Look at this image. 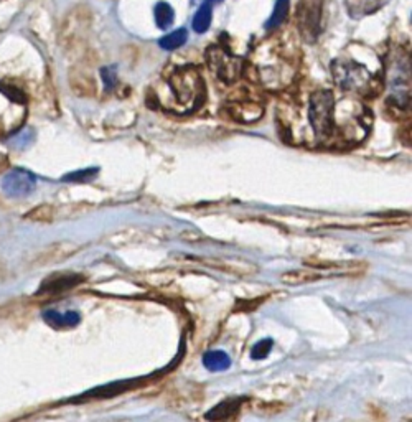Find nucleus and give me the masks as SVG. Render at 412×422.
<instances>
[{"mask_svg":"<svg viewBox=\"0 0 412 422\" xmlns=\"http://www.w3.org/2000/svg\"><path fill=\"white\" fill-rule=\"evenodd\" d=\"M333 94L330 91H315L310 98V124L317 136L326 137L333 129Z\"/></svg>","mask_w":412,"mask_h":422,"instance_id":"f257e3e1","label":"nucleus"},{"mask_svg":"<svg viewBox=\"0 0 412 422\" xmlns=\"http://www.w3.org/2000/svg\"><path fill=\"white\" fill-rule=\"evenodd\" d=\"M335 81L345 90L356 91L364 94L371 84V76L361 65L351 61H335L333 63Z\"/></svg>","mask_w":412,"mask_h":422,"instance_id":"f03ea898","label":"nucleus"},{"mask_svg":"<svg viewBox=\"0 0 412 422\" xmlns=\"http://www.w3.org/2000/svg\"><path fill=\"white\" fill-rule=\"evenodd\" d=\"M172 90L175 91L177 98L184 104L202 103L203 99V83L202 78L193 70H184L170 79Z\"/></svg>","mask_w":412,"mask_h":422,"instance_id":"7ed1b4c3","label":"nucleus"},{"mask_svg":"<svg viewBox=\"0 0 412 422\" xmlns=\"http://www.w3.org/2000/svg\"><path fill=\"white\" fill-rule=\"evenodd\" d=\"M322 0H300L297 7V23L307 41H315L320 33Z\"/></svg>","mask_w":412,"mask_h":422,"instance_id":"20e7f679","label":"nucleus"},{"mask_svg":"<svg viewBox=\"0 0 412 422\" xmlns=\"http://www.w3.org/2000/svg\"><path fill=\"white\" fill-rule=\"evenodd\" d=\"M0 187L7 197H28L37 187V177L27 168H12L10 172L3 175Z\"/></svg>","mask_w":412,"mask_h":422,"instance_id":"39448f33","label":"nucleus"},{"mask_svg":"<svg viewBox=\"0 0 412 422\" xmlns=\"http://www.w3.org/2000/svg\"><path fill=\"white\" fill-rule=\"evenodd\" d=\"M205 265L218 269V271L233 274L237 277H248L254 276L259 272L256 264L248 263V261H231V259H213V257H206V259H199Z\"/></svg>","mask_w":412,"mask_h":422,"instance_id":"423d86ee","label":"nucleus"},{"mask_svg":"<svg viewBox=\"0 0 412 422\" xmlns=\"http://www.w3.org/2000/svg\"><path fill=\"white\" fill-rule=\"evenodd\" d=\"M83 281H84V277L79 276V274H70V272L53 274V276H50L48 279L43 281V284L40 285L38 294L66 292V290L73 289V287L81 284Z\"/></svg>","mask_w":412,"mask_h":422,"instance_id":"0eeeda50","label":"nucleus"},{"mask_svg":"<svg viewBox=\"0 0 412 422\" xmlns=\"http://www.w3.org/2000/svg\"><path fill=\"white\" fill-rule=\"evenodd\" d=\"M43 320L50 327L57 330H65V328H73L79 323L81 315L75 310L59 312V310H46L43 312Z\"/></svg>","mask_w":412,"mask_h":422,"instance_id":"6e6552de","label":"nucleus"},{"mask_svg":"<svg viewBox=\"0 0 412 422\" xmlns=\"http://www.w3.org/2000/svg\"><path fill=\"white\" fill-rule=\"evenodd\" d=\"M389 0H345L346 10L351 19H363V17L375 14L383 8Z\"/></svg>","mask_w":412,"mask_h":422,"instance_id":"1a4fd4ad","label":"nucleus"},{"mask_svg":"<svg viewBox=\"0 0 412 422\" xmlns=\"http://www.w3.org/2000/svg\"><path fill=\"white\" fill-rule=\"evenodd\" d=\"M218 60H213L211 58V68L216 71V74L219 78H223L224 81H235L239 74L241 70V61L236 60V58H229L224 57L223 53L218 52Z\"/></svg>","mask_w":412,"mask_h":422,"instance_id":"9d476101","label":"nucleus"},{"mask_svg":"<svg viewBox=\"0 0 412 422\" xmlns=\"http://www.w3.org/2000/svg\"><path fill=\"white\" fill-rule=\"evenodd\" d=\"M241 401L243 399H226L223 403H219L218 406H215L210 412L206 414L208 421H226L231 419L233 416L239 411Z\"/></svg>","mask_w":412,"mask_h":422,"instance_id":"9b49d317","label":"nucleus"},{"mask_svg":"<svg viewBox=\"0 0 412 422\" xmlns=\"http://www.w3.org/2000/svg\"><path fill=\"white\" fill-rule=\"evenodd\" d=\"M322 279V274L308 271V269H295V271H288L282 274V282L288 285H302L308 282H315Z\"/></svg>","mask_w":412,"mask_h":422,"instance_id":"f8f14e48","label":"nucleus"},{"mask_svg":"<svg viewBox=\"0 0 412 422\" xmlns=\"http://www.w3.org/2000/svg\"><path fill=\"white\" fill-rule=\"evenodd\" d=\"M203 365H205L210 371H224L229 368L231 360H229L228 353L215 350V352L205 353V356H203Z\"/></svg>","mask_w":412,"mask_h":422,"instance_id":"ddd939ff","label":"nucleus"},{"mask_svg":"<svg viewBox=\"0 0 412 422\" xmlns=\"http://www.w3.org/2000/svg\"><path fill=\"white\" fill-rule=\"evenodd\" d=\"M154 15L157 27L162 28V30H167L168 27H172L173 20H175V12H173V8L167 2L157 3L154 8Z\"/></svg>","mask_w":412,"mask_h":422,"instance_id":"4468645a","label":"nucleus"},{"mask_svg":"<svg viewBox=\"0 0 412 422\" xmlns=\"http://www.w3.org/2000/svg\"><path fill=\"white\" fill-rule=\"evenodd\" d=\"M211 17H213V8L211 3H202L198 8L197 15L193 19V30L197 33H205L211 25Z\"/></svg>","mask_w":412,"mask_h":422,"instance_id":"2eb2a0df","label":"nucleus"},{"mask_svg":"<svg viewBox=\"0 0 412 422\" xmlns=\"http://www.w3.org/2000/svg\"><path fill=\"white\" fill-rule=\"evenodd\" d=\"M186 38H188V33H186L185 28H180V30H175L168 33V35H165L164 38H160L159 45L162 46L164 50H177L185 45Z\"/></svg>","mask_w":412,"mask_h":422,"instance_id":"dca6fc26","label":"nucleus"},{"mask_svg":"<svg viewBox=\"0 0 412 422\" xmlns=\"http://www.w3.org/2000/svg\"><path fill=\"white\" fill-rule=\"evenodd\" d=\"M288 2H291V0H277V2H275L273 15H271V19L267 20L266 23L267 30H271V28H277L280 23H284V20L287 19L288 14Z\"/></svg>","mask_w":412,"mask_h":422,"instance_id":"f3484780","label":"nucleus"},{"mask_svg":"<svg viewBox=\"0 0 412 422\" xmlns=\"http://www.w3.org/2000/svg\"><path fill=\"white\" fill-rule=\"evenodd\" d=\"M33 139H35L33 130L23 129L20 130V132H15L14 136L8 139V143H10V147H14V149H25V147H28L30 143L33 142Z\"/></svg>","mask_w":412,"mask_h":422,"instance_id":"a211bd4d","label":"nucleus"},{"mask_svg":"<svg viewBox=\"0 0 412 422\" xmlns=\"http://www.w3.org/2000/svg\"><path fill=\"white\" fill-rule=\"evenodd\" d=\"M99 172V168H84V170L71 172L63 177V181H75V183H84V181L92 180Z\"/></svg>","mask_w":412,"mask_h":422,"instance_id":"6ab92c4d","label":"nucleus"},{"mask_svg":"<svg viewBox=\"0 0 412 422\" xmlns=\"http://www.w3.org/2000/svg\"><path fill=\"white\" fill-rule=\"evenodd\" d=\"M273 343H274L273 340L266 339L254 345L253 350H251V356H253V360H264L267 354L271 353V350H273Z\"/></svg>","mask_w":412,"mask_h":422,"instance_id":"aec40b11","label":"nucleus"},{"mask_svg":"<svg viewBox=\"0 0 412 422\" xmlns=\"http://www.w3.org/2000/svg\"><path fill=\"white\" fill-rule=\"evenodd\" d=\"M0 91H2L8 99L14 101V103H17V104L27 103V98H25L23 91L19 90V88L10 86V84H0Z\"/></svg>","mask_w":412,"mask_h":422,"instance_id":"412c9836","label":"nucleus"},{"mask_svg":"<svg viewBox=\"0 0 412 422\" xmlns=\"http://www.w3.org/2000/svg\"><path fill=\"white\" fill-rule=\"evenodd\" d=\"M53 214H55V211L52 206L41 205V206H38L37 210H33L32 213L28 214V218L37 219V221H52Z\"/></svg>","mask_w":412,"mask_h":422,"instance_id":"4be33fe9","label":"nucleus"},{"mask_svg":"<svg viewBox=\"0 0 412 422\" xmlns=\"http://www.w3.org/2000/svg\"><path fill=\"white\" fill-rule=\"evenodd\" d=\"M101 76H103L106 91H110L114 86H116L117 73H116V68H114V66H106V68L101 70Z\"/></svg>","mask_w":412,"mask_h":422,"instance_id":"5701e85b","label":"nucleus"},{"mask_svg":"<svg viewBox=\"0 0 412 422\" xmlns=\"http://www.w3.org/2000/svg\"><path fill=\"white\" fill-rule=\"evenodd\" d=\"M193 2H197V3H215V2H221V0H193Z\"/></svg>","mask_w":412,"mask_h":422,"instance_id":"b1692460","label":"nucleus"}]
</instances>
